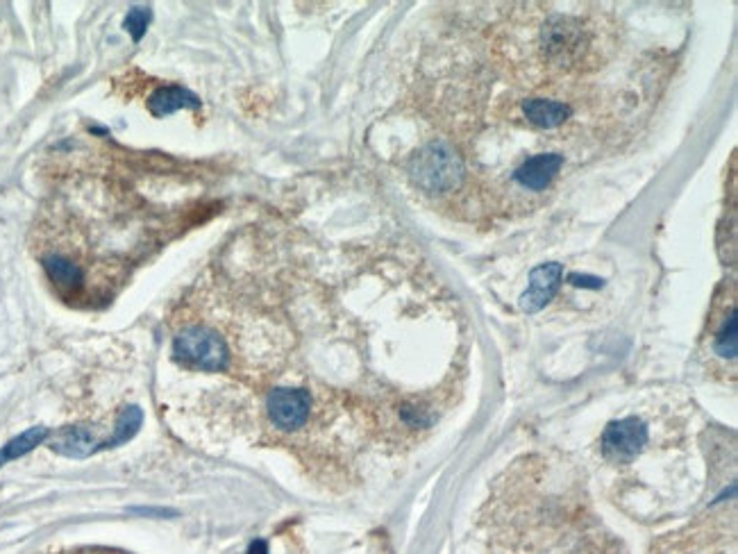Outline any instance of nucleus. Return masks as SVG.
<instances>
[{
  "mask_svg": "<svg viewBox=\"0 0 738 554\" xmlns=\"http://www.w3.org/2000/svg\"><path fill=\"white\" fill-rule=\"evenodd\" d=\"M137 514H155V511H146V509H134ZM157 514H166V516H173V511H157Z\"/></svg>",
  "mask_w": 738,
  "mask_h": 554,
  "instance_id": "f3484780",
  "label": "nucleus"
},
{
  "mask_svg": "<svg viewBox=\"0 0 738 554\" xmlns=\"http://www.w3.org/2000/svg\"><path fill=\"white\" fill-rule=\"evenodd\" d=\"M455 164L457 162L448 155L446 148L432 146L427 148L423 155H418L414 164V178L425 189L441 191L446 189L448 184L455 182L457 175Z\"/></svg>",
  "mask_w": 738,
  "mask_h": 554,
  "instance_id": "0eeeda50",
  "label": "nucleus"
},
{
  "mask_svg": "<svg viewBox=\"0 0 738 554\" xmlns=\"http://www.w3.org/2000/svg\"><path fill=\"white\" fill-rule=\"evenodd\" d=\"M523 114L527 121L536 125V128L550 130V128H557V125H561L568 119L570 109L564 103H557V100L530 98L523 103Z\"/></svg>",
  "mask_w": 738,
  "mask_h": 554,
  "instance_id": "f8f14e48",
  "label": "nucleus"
},
{
  "mask_svg": "<svg viewBox=\"0 0 738 554\" xmlns=\"http://www.w3.org/2000/svg\"><path fill=\"white\" fill-rule=\"evenodd\" d=\"M650 554H736L734 509L711 514L684 530L661 536Z\"/></svg>",
  "mask_w": 738,
  "mask_h": 554,
  "instance_id": "f03ea898",
  "label": "nucleus"
},
{
  "mask_svg": "<svg viewBox=\"0 0 738 554\" xmlns=\"http://www.w3.org/2000/svg\"><path fill=\"white\" fill-rule=\"evenodd\" d=\"M271 423L284 432H296L307 423L312 396L305 389H275L266 400Z\"/></svg>",
  "mask_w": 738,
  "mask_h": 554,
  "instance_id": "39448f33",
  "label": "nucleus"
},
{
  "mask_svg": "<svg viewBox=\"0 0 738 554\" xmlns=\"http://www.w3.org/2000/svg\"><path fill=\"white\" fill-rule=\"evenodd\" d=\"M718 318H709L711 334H709V352L711 359H718L723 366H732L736 362V300L734 296L727 302H720L716 307Z\"/></svg>",
  "mask_w": 738,
  "mask_h": 554,
  "instance_id": "423d86ee",
  "label": "nucleus"
},
{
  "mask_svg": "<svg viewBox=\"0 0 738 554\" xmlns=\"http://www.w3.org/2000/svg\"><path fill=\"white\" fill-rule=\"evenodd\" d=\"M150 21H153V12H150V7H132L128 16H125L123 28L130 32L134 41H139V39H144Z\"/></svg>",
  "mask_w": 738,
  "mask_h": 554,
  "instance_id": "2eb2a0df",
  "label": "nucleus"
},
{
  "mask_svg": "<svg viewBox=\"0 0 738 554\" xmlns=\"http://www.w3.org/2000/svg\"><path fill=\"white\" fill-rule=\"evenodd\" d=\"M200 100L184 87H162L148 98V109L153 116H169L180 112V109H198Z\"/></svg>",
  "mask_w": 738,
  "mask_h": 554,
  "instance_id": "9b49d317",
  "label": "nucleus"
},
{
  "mask_svg": "<svg viewBox=\"0 0 738 554\" xmlns=\"http://www.w3.org/2000/svg\"><path fill=\"white\" fill-rule=\"evenodd\" d=\"M489 554H623L580 498L509 489L484 516Z\"/></svg>",
  "mask_w": 738,
  "mask_h": 554,
  "instance_id": "f257e3e1",
  "label": "nucleus"
},
{
  "mask_svg": "<svg viewBox=\"0 0 738 554\" xmlns=\"http://www.w3.org/2000/svg\"><path fill=\"white\" fill-rule=\"evenodd\" d=\"M561 166H564V157L561 155H536L532 159L521 166L516 171V180L521 187L532 189V191H541L548 187L552 182V178L559 173Z\"/></svg>",
  "mask_w": 738,
  "mask_h": 554,
  "instance_id": "9d476101",
  "label": "nucleus"
},
{
  "mask_svg": "<svg viewBox=\"0 0 738 554\" xmlns=\"http://www.w3.org/2000/svg\"><path fill=\"white\" fill-rule=\"evenodd\" d=\"M561 275H564V271H561L559 264H545L532 271L530 289L521 300L525 312H539L541 307H545V302L552 300L561 284Z\"/></svg>",
  "mask_w": 738,
  "mask_h": 554,
  "instance_id": "6e6552de",
  "label": "nucleus"
},
{
  "mask_svg": "<svg viewBox=\"0 0 738 554\" xmlns=\"http://www.w3.org/2000/svg\"><path fill=\"white\" fill-rule=\"evenodd\" d=\"M50 448H53L55 452H60V455L64 457L85 459L103 448V441L96 439V434L91 427L75 425V427H66V430L57 434V439L53 441V446Z\"/></svg>",
  "mask_w": 738,
  "mask_h": 554,
  "instance_id": "1a4fd4ad",
  "label": "nucleus"
},
{
  "mask_svg": "<svg viewBox=\"0 0 738 554\" xmlns=\"http://www.w3.org/2000/svg\"><path fill=\"white\" fill-rule=\"evenodd\" d=\"M141 421H144V411H141L139 407L125 409L119 418V423H116L114 427V434L105 441V448H116V446H123V443H128L132 436L139 432Z\"/></svg>",
  "mask_w": 738,
  "mask_h": 554,
  "instance_id": "4468645a",
  "label": "nucleus"
},
{
  "mask_svg": "<svg viewBox=\"0 0 738 554\" xmlns=\"http://www.w3.org/2000/svg\"><path fill=\"white\" fill-rule=\"evenodd\" d=\"M250 554H266V543L264 541H255L253 548H250Z\"/></svg>",
  "mask_w": 738,
  "mask_h": 554,
  "instance_id": "dca6fc26",
  "label": "nucleus"
},
{
  "mask_svg": "<svg viewBox=\"0 0 738 554\" xmlns=\"http://www.w3.org/2000/svg\"><path fill=\"white\" fill-rule=\"evenodd\" d=\"M50 436L48 427H30L28 432H23L16 436V439H12L7 446L0 450V466L7 464V461H14L19 459L23 455H28V452L35 450L37 446H41L46 439Z\"/></svg>",
  "mask_w": 738,
  "mask_h": 554,
  "instance_id": "ddd939ff",
  "label": "nucleus"
},
{
  "mask_svg": "<svg viewBox=\"0 0 738 554\" xmlns=\"http://www.w3.org/2000/svg\"><path fill=\"white\" fill-rule=\"evenodd\" d=\"M173 357L187 368L221 373L230 364V350L223 337L207 327H187L173 341Z\"/></svg>",
  "mask_w": 738,
  "mask_h": 554,
  "instance_id": "7ed1b4c3",
  "label": "nucleus"
},
{
  "mask_svg": "<svg viewBox=\"0 0 738 554\" xmlns=\"http://www.w3.org/2000/svg\"><path fill=\"white\" fill-rule=\"evenodd\" d=\"M648 443V427L636 416L620 418L602 434L600 450L609 464H632Z\"/></svg>",
  "mask_w": 738,
  "mask_h": 554,
  "instance_id": "20e7f679",
  "label": "nucleus"
}]
</instances>
